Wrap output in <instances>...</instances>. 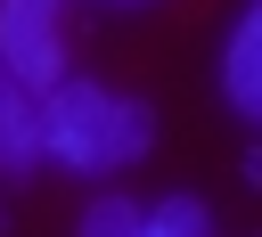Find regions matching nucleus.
<instances>
[{"label":"nucleus","instance_id":"3","mask_svg":"<svg viewBox=\"0 0 262 237\" xmlns=\"http://www.w3.org/2000/svg\"><path fill=\"white\" fill-rule=\"evenodd\" d=\"M221 98H229L246 123H262V0H246V16H237L229 41H221Z\"/></svg>","mask_w":262,"mask_h":237},{"label":"nucleus","instance_id":"1","mask_svg":"<svg viewBox=\"0 0 262 237\" xmlns=\"http://www.w3.org/2000/svg\"><path fill=\"white\" fill-rule=\"evenodd\" d=\"M147 147H156V106L147 98H115L90 74H66V82L41 90V163L106 180V172H131Z\"/></svg>","mask_w":262,"mask_h":237},{"label":"nucleus","instance_id":"6","mask_svg":"<svg viewBox=\"0 0 262 237\" xmlns=\"http://www.w3.org/2000/svg\"><path fill=\"white\" fill-rule=\"evenodd\" d=\"M147 229H156V237H213V212H205V196L172 188L164 204H147Z\"/></svg>","mask_w":262,"mask_h":237},{"label":"nucleus","instance_id":"4","mask_svg":"<svg viewBox=\"0 0 262 237\" xmlns=\"http://www.w3.org/2000/svg\"><path fill=\"white\" fill-rule=\"evenodd\" d=\"M41 163V90H25L0 65V172H33Z\"/></svg>","mask_w":262,"mask_h":237},{"label":"nucleus","instance_id":"5","mask_svg":"<svg viewBox=\"0 0 262 237\" xmlns=\"http://www.w3.org/2000/svg\"><path fill=\"white\" fill-rule=\"evenodd\" d=\"M139 229H147V204H131L123 188H106V196L82 204V229L74 237H139Z\"/></svg>","mask_w":262,"mask_h":237},{"label":"nucleus","instance_id":"2","mask_svg":"<svg viewBox=\"0 0 262 237\" xmlns=\"http://www.w3.org/2000/svg\"><path fill=\"white\" fill-rule=\"evenodd\" d=\"M0 65L25 90L66 82V0H0Z\"/></svg>","mask_w":262,"mask_h":237},{"label":"nucleus","instance_id":"7","mask_svg":"<svg viewBox=\"0 0 262 237\" xmlns=\"http://www.w3.org/2000/svg\"><path fill=\"white\" fill-rule=\"evenodd\" d=\"M115 8H156V0H115Z\"/></svg>","mask_w":262,"mask_h":237}]
</instances>
